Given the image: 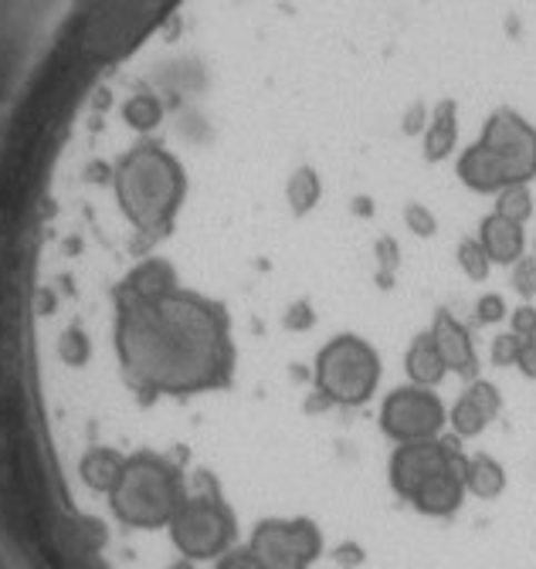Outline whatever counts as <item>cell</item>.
Returning a JSON list of instances; mask_svg holds the SVG:
<instances>
[{"mask_svg":"<svg viewBox=\"0 0 536 569\" xmlns=\"http://www.w3.org/2000/svg\"><path fill=\"white\" fill-rule=\"evenodd\" d=\"M119 352L132 377L167 393L218 383L231 360L221 312L177 292L157 302H132L119 326Z\"/></svg>","mask_w":536,"mask_h":569,"instance_id":"obj_1","label":"cell"},{"mask_svg":"<svg viewBox=\"0 0 536 569\" xmlns=\"http://www.w3.org/2000/svg\"><path fill=\"white\" fill-rule=\"evenodd\" d=\"M116 190L132 224L143 231H160L173 218V210L183 197V173L177 160L150 147L122 160Z\"/></svg>","mask_w":536,"mask_h":569,"instance_id":"obj_2","label":"cell"},{"mask_svg":"<svg viewBox=\"0 0 536 569\" xmlns=\"http://www.w3.org/2000/svg\"><path fill=\"white\" fill-rule=\"evenodd\" d=\"M183 498L187 495L180 475L167 461L153 455H137L126 458L122 478L112 488V512L119 516V522L132 529H157L170 526V519L183 506Z\"/></svg>","mask_w":536,"mask_h":569,"instance_id":"obj_3","label":"cell"},{"mask_svg":"<svg viewBox=\"0 0 536 569\" xmlns=\"http://www.w3.org/2000/svg\"><path fill=\"white\" fill-rule=\"evenodd\" d=\"M312 373L326 400L357 407L370 400L380 383V356L360 336H337L319 349Z\"/></svg>","mask_w":536,"mask_h":569,"instance_id":"obj_4","label":"cell"},{"mask_svg":"<svg viewBox=\"0 0 536 569\" xmlns=\"http://www.w3.org/2000/svg\"><path fill=\"white\" fill-rule=\"evenodd\" d=\"M170 539L183 559H218L235 539V516L215 498H183L170 519Z\"/></svg>","mask_w":536,"mask_h":569,"instance_id":"obj_5","label":"cell"},{"mask_svg":"<svg viewBox=\"0 0 536 569\" xmlns=\"http://www.w3.org/2000/svg\"><path fill=\"white\" fill-rule=\"evenodd\" d=\"M248 549L265 569H309L322 556V536L309 519H265Z\"/></svg>","mask_w":536,"mask_h":569,"instance_id":"obj_6","label":"cell"},{"mask_svg":"<svg viewBox=\"0 0 536 569\" xmlns=\"http://www.w3.org/2000/svg\"><path fill=\"white\" fill-rule=\"evenodd\" d=\"M448 413L438 393L431 387H400L394 390L384 407H380V427L384 435L394 438L397 445H411V441H435L441 435Z\"/></svg>","mask_w":536,"mask_h":569,"instance_id":"obj_7","label":"cell"},{"mask_svg":"<svg viewBox=\"0 0 536 569\" xmlns=\"http://www.w3.org/2000/svg\"><path fill=\"white\" fill-rule=\"evenodd\" d=\"M499 157L509 183H529L536 177V129L513 109H499L486 119L483 139Z\"/></svg>","mask_w":536,"mask_h":569,"instance_id":"obj_8","label":"cell"},{"mask_svg":"<svg viewBox=\"0 0 536 569\" xmlns=\"http://www.w3.org/2000/svg\"><path fill=\"white\" fill-rule=\"evenodd\" d=\"M445 468H458L461 478H465V458H458L455 451H448V448L438 445V441H411V445H400V448L394 451L387 475H390L394 491L411 502L415 491H418L428 478H435L438 471H445Z\"/></svg>","mask_w":536,"mask_h":569,"instance_id":"obj_9","label":"cell"},{"mask_svg":"<svg viewBox=\"0 0 536 569\" xmlns=\"http://www.w3.org/2000/svg\"><path fill=\"white\" fill-rule=\"evenodd\" d=\"M431 339L441 352V360L448 370L455 373H476L479 367V356H476V342H473V332H468L455 316L448 312H438L435 322H431Z\"/></svg>","mask_w":536,"mask_h":569,"instance_id":"obj_10","label":"cell"},{"mask_svg":"<svg viewBox=\"0 0 536 569\" xmlns=\"http://www.w3.org/2000/svg\"><path fill=\"white\" fill-rule=\"evenodd\" d=\"M458 177L468 190H476V193H499L503 187H509V177H506L499 157L486 147V142H476V147H468L461 153Z\"/></svg>","mask_w":536,"mask_h":569,"instance_id":"obj_11","label":"cell"},{"mask_svg":"<svg viewBox=\"0 0 536 569\" xmlns=\"http://www.w3.org/2000/svg\"><path fill=\"white\" fill-rule=\"evenodd\" d=\"M461 498H465V478L458 468H445L438 471L435 478H428L415 498H411V506L425 516H451L458 506H461Z\"/></svg>","mask_w":536,"mask_h":569,"instance_id":"obj_12","label":"cell"},{"mask_svg":"<svg viewBox=\"0 0 536 569\" xmlns=\"http://www.w3.org/2000/svg\"><path fill=\"white\" fill-rule=\"evenodd\" d=\"M479 241H483L486 254L493 258V264H516L526 251L523 224L503 218V213H489V218L479 224Z\"/></svg>","mask_w":536,"mask_h":569,"instance_id":"obj_13","label":"cell"},{"mask_svg":"<svg viewBox=\"0 0 536 569\" xmlns=\"http://www.w3.org/2000/svg\"><path fill=\"white\" fill-rule=\"evenodd\" d=\"M455 142H458V109L451 99H445L435 106L431 119L425 122V157L431 163H438V160L451 157Z\"/></svg>","mask_w":536,"mask_h":569,"instance_id":"obj_14","label":"cell"},{"mask_svg":"<svg viewBox=\"0 0 536 569\" xmlns=\"http://www.w3.org/2000/svg\"><path fill=\"white\" fill-rule=\"evenodd\" d=\"M405 370L411 377V383L418 387H438L448 373L445 360H441V352L431 339V332L418 336L411 346H408V356H405Z\"/></svg>","mask_w":536,"mask_h":569,"instance_id":"obj_15","label":"cell"},{"mask_svg":"<svg viewBox=\"0 0 536 569\" xmlns=\"http://www.w3.org/2000/svg\"><path fill=\"white\" fill-rule=\"evenodd\" d=\"M126 289H129L132 302H157V299L173 296V289H177V274H173V268L163 264V261H147V264H140L137 271L129 274Z\"/></svg>","mask_w":536,"mask_h":569,"instance_id":"obj_16","label":"cell"},{"mask_svg":"<svg viewBox=\"0 0 536 569\" xmlns=\"http://www.w3.org/2000/svg\"><path fill=\"white\" fill-rule=\"evenodd\" d=\"M122 468H126V458H122V455H116L112 448H96V451H89V455L82 458L79 475H82V481H86L92 491L112 495V488H116L119 478H122Z\"/></svg>","mask_w":536,"mask_h":569,"instance_id":"obj_17","label":"cell"},{"mask_svg":"<svg viewBox=\"0 0 536 569\" xmlns=\"http://www.w3.org/2000/svg\"><path fill=\"white\" fill-rule=\"evenodd\" d=\"M465 491H473L479 498H496L506 491V468L489 458V455H476L465 461Z\"/></svg>","mask_w":536,"mask_h":569,"instance_id":"obj_18","label":"cell"},{"mask_svg":"<svg viewBox=\"0 0 536 569\" xmlns=\"http://www.w3.org/2000/svg\"><path fill=\"white\" fill-rule=\"evenodd\" d=\"M286 197H289V207L296 218H302V213H309L319 197H322V183H319V173L312 167H302L289 177V187H286Z\"/></svg>","mask_w":536,"mask_h":569,"instance_id":"obj_19","label":"cell"},{"mask_svg":"<svg viewBox=\"0 0 536 569\" xmlns=\"http://www.w3.org/2000/svg\"><path fill=\"white\" fill-rule=\"evenodd\" d=\"M496 213L503 218L516 221V224H526L533 218V193L526 183H509L496 193Z\"/></svg>","mask_w":536,"mask_h":569,"instance_id":"obj_20","label":"cell"},{"mask_svg":"<svg viewBox=\"0 0 536 569\" xmlns=\"http://www.w3.org/2000/svg\"><path fill=\"white\" fill-rule=\"evenodd\" d=\"M448 423H451V431H455L458 438H479V435L486 431V427H489V417L476 407V400L461 397V400L451 407Z\"/></svg>","mask_w":536,"mask_h":569,"instance_id":"obj_21","label":"cell"},{"mask_svg":"<svg viewBox=\"0 0 536 569\" xmlns=\"http://www.w3.org/2000/svg\"><path fill=\"white\" fill-rule=\"evenodd\" d=\"M458 268L473 278V281H486L489 271H493V258L486 254L483 241L479 238H465L458 244Z\"/></svg>","mask_w":536,"mask_h":569,"instance_id":"obj_22","label":"cell"},{"mask_svg":"<svg viewBox=\"0 0 536 569\" xmlns=\"http://www.w3.org/2000/svg\"><path fill=\"white\" fill-rule=\"evenodd\" d=\"M126 119L140 129H150L160 122V102L153 96H137L129 106H126Z\"/></svg>","mask_w":536,"mask_h":569,"instance_id":"obj_23","label":"cell"},{"mask_svg":"<svg viewBox=\"0 0 536 569\" xmlns=\"http://www.w3.org/2000/svg\"><path fill=\"white\" fill-rule=\"evenodd\" d=\"M465 397H468V400H476V407H479L489 420L503 410V397H499V390H496L489 380H476L473 387L465 390Z\"/></svg>","mask_w":536,"mask_h":569,"instance_id":"obj_24","label":"cell"},{"mask_svg":"<svg viewBox=\"0 0 536 569\" xmlns=\"http://www.w3.org/2000/svg\"><path fill=\"white\" fill-rule=\"evenodd\" d=\"M513 268V289L523 296V299H533L536 296V254L533 258H519L516 264H509Z\"/></svg>","mask_w":536,"mask_h":569,"instance_id":"obj_25","label":"cell"},{"mask_svg":"<svg viewBox=\"0 0 536 569\" xmlns=\"http://www.w3.org/2000/svg\"><path fill=\"white\" fill-rule=\"evenodd\" d=\"M519 346H523V336H516V332L496 336V339H493V363H496V367H516Z\"/></svg>","mask_w":536,"mask_h":569,"instance_id":"obj_26","label":"cell"},{"mask_svg":"<svg viewBox=\"0 0 536 569\" xmlns=\"http://www.w3.org/2000/svg\"><path fill=\"white\" fill-rule=\"evenodd\" d=\"M506 299L503 296H496V292H489V296H483L479 302H476V319L479 322H486V326H493V322H503L506 319Z\"/></svg>","mask_w":536,"mask_h":569,"instance_id":"obj_27","label":"cell"},{"mask_svg":"<svg viewBox=\"0 0 536 569\" xmlns=\"http://www.w3.org/2000/svg\"><path fill=\"white\" fill-rule=\"evenodd\" d=\"M215 569H265V566L251 556V549H228L225 556H218Z\"/></svg>","mask_w":536,"mask_h":569,"instance_id":"obj_28","label":"cell"},{"mask_svg":"<svg viewBox=\"0 0 536 569\" xmlns=\"http://www.w3.org/2000/svg\"><path fill=\"white\" fill-rule=\"evenodd\" d=\"M513 332L523 336V339H533L536 336V309L533 306H523L513 312Z\"/></svg>","mask_w":536,"mask_h":569,"instance_id":"obj_29","label":"cell"},{"mask_svg":"<svg viewBox=\"0 0 536 569\" xmlns=\"http://www.w3.org/2000/svg\"><path fill=\"white\" fill-rule=\"evenodd\" d=\"M405 218H408V224L418 231V234H435V218H431V213L425 210V207H418V203H411L408 207V213H405Z\"/></svg>","mask_w":536,"mask_h":569,"instance_id":"obj_30","label":"cell"},{"mask_svg":"<svg viewBox=\"0 0 536 569\" xmlns=\"http://www.w3.org/2000/svg\"><path fill=\"white\" fill-rule=\"evenodd\" d=\"M516 367L523 377H536V339H523L519 356H516Z\"/></svg>","mask_w":536,"mask_h":569,"instance_id":"obj_31","label":"cell"},{"mask_svg":"<svg viewBox=\"0 0 536 569\" xmlns=\"http://www.w3.org/2000/svg\"><path fill=\"white\" fill-rule=\"evenodd\" d=\"M187 562H190V559H187ZM187 562H177V566H173V569H190V566H187Z\"/></svg>","mask_w":536,"mask_h":569,"instance_id":"obj_32","label":"cell"},{"mask_svg":"<svg viewBox=\"0 0 536 569\" xmlns=\"http://www.w3.org/2000/svg\"><path fill=\"white\" fill-rule=\"evenodd\" d=\"M533 339H536V336H533Z\"/></svg>","mask_w":536,"mask_h":569,"instance_id":"obj_33","label":"cell"}]
</instances>
